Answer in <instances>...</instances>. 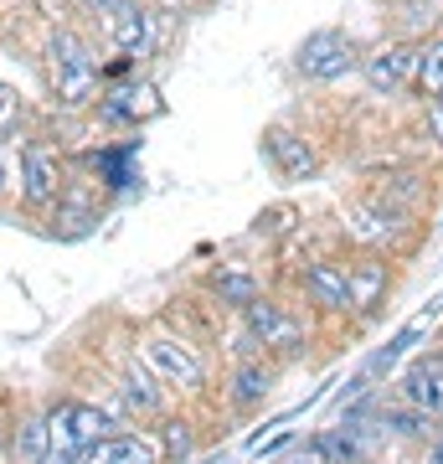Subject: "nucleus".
I'll list each match as a JSON object with an SVG mask.
<instances>
[{
  "label": "nucleus",
  "instance_id": "nucleus-1",
  "mask_svg": "<svg viewBox=\"0 0 443 464\" xmlns=\"http://www.w3.org/2000/svg\"><path fill=\"white\" fill-rule=\"evenodd\" d=\"M47 72H52V93H57V103H67V109H82V103H93V93H99V57H93V47L82 42L78 32H57L47 47Z\"/></svg>",
  "mask_w": 443,
  "mask_h": 464
},
{
  "label": "nucleus",
  "instance_id": "nucleus-15",
  "mask_svg": "<svg viewBox=\"0 0 443 464\" xmlns=\"http://www.w3.org/2000/svg\"><path fill=\"white\" fill-rule=\"evenodd\" d=\"M212 295H222V304H253L258 299V279L253 274H243V268H217L212 274Z\"/></svg>",
  "mask_w": 443,
  "mask_h": 464
},
{
  "label": "nucleus",
  "instance_id": "nucleus-9",
  "mask_svg": "<svg viewBox=\"0 0 443 464\" xmlns=\"http://www.w3.org/2000/svg\"><path fill=\"white\" fill-rule=\"evenodd\" d=\"M402 398H408L412 408H423L428 418L443 413V351L418 356V362L408 366V377H402Z\"/></svg>",
  "mask_w": 443,
  "mask_h": 464
},
{
  "label": "nucleus",
  "instance_id": "nucleus-14",
  "mask_svg": "<svg viewBox=\"0 0 443 464\" xmlns=\"http://www.w3.org/2000/svg\"><path fill=\"white\" fill-rule=\"evenodd\" d=\"M412 83H418V93H423V99H443V36H438V42H428V47L418 52Z\"/></svg>",
  "mask_w": 443,
  "mask_h": 464
},
{
  "label": "nucleus",
  "instance_id": "nucleus-19",
  "mask_svg": "<svg viewBox=\"0 0 443 464\" xmlns=\"http://www.w3.org/2000/svg\"><path fill=\"white\" fill-rule=\"evenodd\" d=\"M72 423H78V439L82 444H99L114 433V418L99 413V408H88V402H72Z\"/></svg>",
  "mask_w": 443,
  "mask_h": 464
},
{
  "label": "nucleus",
  "instance_id": "nucleus-11",
  "mask_svg": "<svg viewBox=\"0 0 443 464\" xmlns=\"http://www.w3.org/2000/svg\"><path fill=\"white\" fill-rule=\"evenodd\" d=\"M263 150H268V160L279 166L284 181H304V176H314V150L304 145L294 130H268L263 134Z\"/></svg>",
  "mask_w": 443,
  "mask_h": 464
},
{
  "label": "nucleus",
  "instance_id": "nucleus-25",
  "mask_svg": "<svg viewBox=\"0 0 443 464\" xmlns=\"http://www.w3.org/2000/svg\"><path fill=\"white\" fill-rule=\"evenodd\" d=\"M11 109H16V103H11V88L0 83V119H11Z\"/></svg>",
  "mask_w": 443,
  "mask_h": 464
},
{
  "label": "nucleus",
  "instance_id": "nucleus-20",
  "mask_svg": "<svg viewBox=\"0 0 443 464\" xmlns=\"http://www.w3.org/2000/svg\"><path fill=\"white\" fill-rule=\"evenodd\" d=\"M124 398H130L140 413H155V408H160V392L149 387V377L140 372V366H130V377H124Z\"/></svg>",
  "mask_w": 443,
  "mask_h": 464
},
{
  "label": "nucleus",
  "instance_id": "nucleus-16",
  "mask_svg": "<svg viewBox=\"0 0 443 464\" xmlns=\"http://www.w3.org/2000/svg\"><path fill=\"white\" fill-rule=\"evenodd\" d=\"M130 160H134V150H130V145H124V150H99V155H93V170L103 176V186H114V191H124V186L134 181Z\"/></svg>",
  "mask_w": 443,
  "mask_h": 464
},
{
  "label": "nucleus",
  "instance_id": "nucleus-4",
  "mask_svg": "<svg viewBox=\"0 0 443 464\" xmlns=\"http://www.w3.org/2000/svg\"><path fill=\"white\" fill-rule=\"evenodd\" d=\"M103 11V26H109V47L124 57V63H134V57H145L149 47V16L140 0H99Z\"/></svg>",
  "mask_w": 443,
  "mask_h": 464
},
{
  "label": "nucleus",
  "instance_id": "nucleus-2",
  "mask_svg": "<svg viewBox=\"0 0 443 464\" xmlns=\"http://www.w3.org/2000/svg\"><path fill=\"white\" fill-rule=\"evenodd\" d=\"M356 67V42L345 32H310L294 52V72L310 78V83H330V78H345Z\"/></svg>",
  "mask_w": 443,
  "mask_h": 464
},
{
  "label": "nucleus",
  "instance_id": "nucleus-17",
  "mask_svg": "<svg viewBox=\"0 0 443 464\" xmlns=\"http://www.w3.org/2000/svg\"><path fill=\"white\" fill-rule=\"evenodd\" d=\"M47 459V418H26L16 433V464H42Z\"/></svg>",
  "mask_w": 443,
  "mask_h": 464
},
{
  "label": "nucleus",
  "instance_id": "nucleus-10",
  "mask_svg": "<svg viewBox=\"0 0 443 464\" xmlns=\"http://www.w3.org/2000/svg\"><path fill=\"white\" fill-rule=\"evenodd\" d=\"M412 67H418V52L392 42V47H377L366 57V83L377 88V93H392V88L412 83Z\"/></svg>",
  "mask_w": 443,
  "mask_h": 464
},
{
  "label": "nucleus",
  "instance_id": "nucleus-22",
  "mask_svg": "<svg viewBox=\"0 0 443 464\" xmlns=\"http://www.w3.org/2000/svg\"><path fill=\"white\" fill-rule=\"evenodd\" d=\"M165 449L170 454H191V429L186 423H165Z\"/></svg>",
  "mask_w": 443,
  "mask_h": 464
},
{
  "label": "nucleus",
  "instance_id": "nucleus-18",
  "mask_svg": "<svg viewBox=\"0 0 443 464\" xmlns=\"http://www.w3.org/2000/svg\"><path fill=\"white\" fill-rule=\"evenodd\" d=\"M418 335H423V320H412L408 331H397L392 341H387V346H381L377 356H371V372H366V377H381V372H392V366H397V356H402V351H408L412 341H418Z\"/></svg>",
  "mask_w": 443,
  "mask_h": 464
},
{
  "label": "nucleus",
  "instance_id": "nucleus-5",
  "mask_svg": "<svg viewBox=\"0 0 443 464\" xmlns=\"http://www.w3.org/2000/svg\"><path fill=\"white\" fill-rule=\"evenodd\" d=\"M145 356H149V366H155L160 377L181 382V387H201V377H207L201 362H197V351L186 346V341H176V335H149Z\"/></svg>",
  "mask_w": 443,
  "mask_h": 464
},
{
  "label": "nucleus",
  "instance_id": "nucleus-7",
  "mask_svg": "<svg viewBox=\"0 0 443 464\" xmlns=\"http://www.w3.org/2000/svg\"><path fill=\"white\" fill-rule=\"evenodd\" d=\"M304 295H310L320 310H330V315L351 310V268H345V264H330V258L310 264V268H304Z\"/></svg>",
  "mask_w": 443,
  "mask_h": 464
},
{
  "label": "nucleus",
  "instance_id": "nucleus-24",
  "mask_svg": "<svg viewBox=\"0 0 443 464\" xmlns=\"http://www.w3.org/2000/svg\"><path fill=\"white\" fill-rule=\"evenodd\" d=\"M428 124H433V140L443 145V99H428Z\"/></svg>",
  "mask_w": 443,
  "mask_h": 464
},
{
  "label": "nucleus",
  "instance_id": "nucleus-26",
  "mask_svg": "<svg viewBox=\"0 0 443 464\" xmlns=\"http://www.w3.org/2000/svg\"><path fill=\"white\" fill-rule=\"evenodd\" d=\"M433 464H443V449H438V454H433Z\"/></svg>",
  "mask_w": 443,
  "mask_h": 464
},
{
  "label": "nucleus",
  "instance_id": "nucleus-13",
  "mask_svg": "<svg viewBox=\"0 0 443 464\" xmlns=\"http://www.w3.org/2000/svg\"><path fill=\"white\" fill-rule=\"evenodd\" d=\"M268 387H274V366L247 362V366H237V377H232V402H237V408H253V402L268 398Z\"/></svg>",
  "mask_w": 443,
  "mask_h": 464
},
{
  "label": "nucleus",
  "instance_id": "nucleus-6",
  "mask_svg": "<svg viewBox=\"0 0 443 464\" xmlns=\"http://www.w3.org/2000/svg\"><path fill=\"white\" fill-rule=\"evenodd\" d=\"M243 315H247V331H253V341L258 346H279L289 351L299 341V320L284 310V304H274V299H253V304H243Z\"/></svg>",
  "mask_w": 443,
  "mask_h": 464
},
{
  "label": "nucleus",
  "instance_id": "nucleus-8",
  "mask_svg": "<svg viewBox=\"0 0 443 464\" xmlns=\"http://www.w3.org/2000/svg\"><path fill=\"white\" fill-rule=\"evenodd\" d=\"M78 464H160V449L145 433H109V439L82 449Z\"/></svg>",
  "mask_w": 443,
  "mask_h": 464
},
{
  "label": "nucleus",
  "instance_id": "nucleus-23",
  "mask_svg": "<svg viewBox=\"0 0 443 464\" xmlns=\"http://www.w3.org/2000/svg\"><path fill=\"white\" fill-rule=\"evenodd\" d=\"M279 464H330V454H325V444L314 439L310 449H299V454H289V459H279Z\"/></svg>",
  "mask_w": 443,
  "mask_h": 464
},
{
  "label": "nucleus",
  "instance_id": "nucleus-21",
  "mask_svg": "<svg viewBox=\"0 0 443 464\" xmlns=\"http://www.w3.org/2000/svg\"><path fill=\"white\" fill-rule=\"evenodd\" d=\"M381 429H397V433H408V439H418V433H428V413L423 408H412V413H381Z\"/></svg>",
  "mask_w": 443,
  "mask_h": 464
},
{
  "label": "nucleus",
  "instance_id": "nucleus-12",
  "mask_svg": "<svg viewBox=\"0 0 443 464\" xmlns=\"http://www.w3.org/2000/svg\"><path fill=\"white\" fill-rule=\"evenodd\" d=\"M381 295H387V264H377V258L351 264V310H371Z\"/></svg>",
  "mask_w": 443,
  "mask_h": 464
},
{
  "label": "nucleus",
  "instance_id": "nucleus-3",
  "mask_svg": "<svg viewBox=\"0 0 443 464\" xmlns=\"http://www.w3.org/2000/svg\"><path fill=\"white\" fill-rule=\"evenodd\" d=\"M21 197L32 207H52L63 197V155L52 145H26L21 150Z\"/></svg>",
  "mask_w": 443,
  "mask_h": 464
}]
</instances>
